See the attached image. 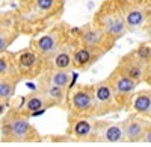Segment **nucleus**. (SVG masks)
<instances>
[{
  "mask_svg": "<svg viewBox=\"0 0 151 147\" xmlns=\"http://www.w3.org/2000/svg\"><path fill=\"white\" fill-rule=\"evenodd\" d=\"M0 140L3 143H40L42 138L27 117L12 108L0 121Z\"/></svg>",
  "mask_w": 151,
  "mask_h": 147,
  "instance_id": "f257e3e1",
  "label": "nucleus"
},
{
  "mask_svg": "<svg viewBox=\"0 0 151 147\" xmlns=\"http://www.w3.org/2000/svg\"><path fill=\"white\" fill-rule=\"evenodd\" d=\"M94 24H97L106 35H109L115 41L124 36L129 30L122 15L119 0H109L107 3H104L101 9L97 12Z\"/></svg>",
  "mask_w": 151,
  "mask_h": 147,
  "instance_id": "f03ea898",
  "label": "nucleus"
},
{
  "mask_svg": "<svg viewBox=\"0 0 151 147\" xmlns=\"http://www.w3.org/2000/svg\"><path fill=\"white\" fill-rule=\"evenodd\" d=\"M68 109L71 115L76 117H94L95 99H94V85H79L68 91L67 96Z\"/></svg>",
  "mask_w": 151,
  "mask_h": 147,
  "instance_id": "7ed1b4c3",
  "label": "nucleus"
},
{
  "mask_svg": "<svg viewBox=\"0 0 151 147\" xmlns=\"http://www.w3.org/2000/svg\"><path fill=\"white\" fill-rule=\"evenodd\" d=\"M94 99H95L94 117H101L122 109L107 79L100 80L94 85Z\"/></svg>",
  "mask_w": 151,
  "mask_h": 147,
  "instance_id": "20e7f679",
  "label": "nucleus"
},
{
  "mask_svg": "<svg viewBox=\"0 0 151 147\" xmlns=\"http://www.w3.org/2000/svg\"><path fill=\"white\" fill-rule=\"evenodd\" d=\"M107 80L110 83L113 93H115L121 108L130 106L132 105V99H133V94H134V90H136V87L139 83H137L136 80H133L132 77H129L127 75H124L118 67L109 75Z\"/></svg>",
  "mask_w": 151,
  "mask_h": 147,
  "instance_id": "39448f33",
  "label": "nucleus"
},
{
  "mask_svg": "<svg viewBox=\"0 0 151 147\" xmlns=\"http://www.w3.org/2000/svg\"><path fill=\"white\" fill-rule=\"evenodd\" d=\"M44 59L33 47L23 49L15 55V65L21 77H36L44 71Z\"/></svg>",
  "mask_w": 151,
  "mask_h": 147,
  "instance_id": "423d86ee",
  "label": "nucleus"
},
{
  "mask_svg": "<svg viewBox=\"0 0 151 147\" xmlns=\"http://www.w3.org/2000/svg\"><path fill=\"white\" fill-rule=\"evenodd\" d=\"M79 41L82 43V46H85L88 49H92V50H95L100 55H103L107 50H110L113 47V44H115V40H112L109 35H106L94 23L82 28V33L79 36Z\"/></svg>",
  "mask_w": 151,
  "mask_h": 147,
  "instance_id": "0eeeda50",
  "label": "nucleus"
},
{
  "mask_svg": "<svg viewBox=\"0 0 151 147\" xmlns=\"http://www.w3.org/2000/svg\"><path fill=\"white\" fill-rule=\"evenodd\" d=\"M64 30L55 28L53 30L47 32L45 35H42L41 38H38L36 41L32 43V47L40 53L42 58H45V62L52 58L55 53H58L62 47L65 46L64 43Z\"/></svg>",
  "mask_w": 151,
  "mask_h": 147,
  "instance_id": "6e6552de",
  "label": "nucleus"
},
{
  "mask_svg": "<svg viewBox=\"0 0 151 147\" xmlns=\"http://www.w3.org/2000/svg\"><path fill=\"white\" fill-rule=\"evenodd\" d=\"M92 141H103V143L125 141L122 123L94 121V137H92Z\"/></svg>",
  "mask_w": 151,
  "mask_h": 147,
  "instance_id": "1a4fd4ad",
  "label": "nucleus"
},
{
  "mask_svg": "<svg viewBox=\"0 0 151 147\" xmlns=\"http://www.w3.org/2000/svg\"><path fill=\"white\" fill-rule=\"evenodd\" d=\"M121 9H122V15L125 20V24L130 30L139 29L144 26V23L147 20V12L142 8V5L134 3L132 0H119Z\"/></svg>",
  "mask_w": 151,
  "mask_h": 147,
  "instance_id": "9d476101",
  "label": "nucleus"
},
{
  "mask_svg": "<svg viewBox=\"0 0 151 147\" xmlns=\"http://www.w3.org/2000/svg\"><path fill=\"white\" fill-rule=\"evenodd\" d=\"M150 126V123L147 121V118L137 115V114H132L122 121V127H124V135H125V141L130 143H137L142 141L147 127Z\"/></svg>",
  "mask_w": 151,
  "mask_h": 147,
  "instance_id": "9b49d317",
  "label": "nucleus"
},
{
  "mask_svg": "<svg viewBox=\"0 0 151 147\" xmlns=\"http://www.w3.org/2000/svg\"><path fill=\"white\" fill-rule=\"evenodd\" d=\"M68 135L74 137L77 141H92L94 137V121L88 117L70 115Z\"/></svg>",
  "mask_w": 151,
  "mask_h": 147,
  "instance_id": "f8f14e48",
  "label": "nucleus"
},
{
  "mask_svg": "<svg viewBox=\"0 0 151 147\" xmlns=\"http://www.w3.org/2000/svg\"><path fill=\"white\" fill-rule=\"evenodd\" d=\"M118 68L124 73V75H127L129 77H132L137 83H141L144 80V76H145L147 64H144L133 52H130V53H127L125 56L121 58Z\"/></svg>",
  "mask_w": 151,
  "mask_h": 147,
  "instance_id": "ddd939ff",
  "label": "nucleus"
},
{
  "mask_svg": "<svg viewBox=\"0 0 151 147\" xmlns=\"http://www.w3.org/2000/svg\"><path fill=\"white\" fill-rule=\"evenodd\" d=\"M132 111L144 118H151V90H142L133 94Z\"/></svg>",
  "mask_w": 151,
  "mask_h": 147,
  "instance_id": "4468645a",
  "label": "nucleus"
},
{
  "mask_svg": "<svg viewBox=\"0 0 151 147\" xmlns=\"http://www.w3.org/2000/svg\"><path fill=\"white\" fill-rule=\"evenodd\" d=\"M101 56L100 53H97L92 49H88L85 46L76 47L73 52V67L77 70H85L91 64H94L95 61Z\"/></svg>",
  "mask_w": 151,
  "mask_h": 147,
  "instance_id": "2eb2a0df",
  "label": "nucleus"
},
{
  "mask_svg": "<svg viewBox=\"0 0 151 147\" xmlns=\"http://www.w3.org/2000/svg\"><path fill=\"white\" fill-rule=\"evenodd\" d=\"M48 108H52V106L48 105V102L44 97V94L40 90H36L35 93L26 96V102H24V106L20 109V112L24 117L29 118V117H32L33 112L41 111V109H48Z\"/></svg>",
  "mask_w": 151,
  "mask_h": 147,
  "instance_id": "dca6fc26",
  "label": "nucleus"
},
{
  "mask_svg": "<svg viewBox=\"0 0 151 147\" xmlns=\"http://www.w3.org/2000/svg\"><path fill=\"white\" fill-rule=\"evenodd\" d=\"M40 90L44 97L47 99L48 105L50 106H62L64 105V100L67 99V93H65V88L62 87H58V85H52V83H47V82H42L40 83Z\"/></svg>",
  "mask_w": 151,
  "mask_h": 147,
  "instance_id": "f3484780",
  "label": "nucleus"
},
{
  "mask_svg": "<svg viewBox=\"0 0 151 147\" xmlns=\"http://www.w3.org/2000/svg\"><path fill=\"white\" fill-rule=\"evenodd\" d=\"M73 52L68 47H62L58 53H55L50 58V64L52 68L50 70H70L73 67Z\"/></svg>",
  "mask_w": 151,
  "mask_h": 147,
  "instance_id": "a211bd4d",
  "label": "nucleus"
},
{
  "mask_svg": "<svg viewBox=\"0 0 151 147\" xmlns=\"http://www.w3.org/2000/svg\"><path fill=\"white\" fill-rule=\"evenodd\" d=\"M70 80H73V75L68 70H47V76H44L42 82L58 85L62 88H70Z\"/></svg>",
  "mask_w": 151,
  "mask_h": 147,
  "instance_id": "6ab92c4d",
  "label": "nucleus"
},
{
  "mask_svg": "<svg viewBox=\"0 0 151 147\" xmlns=\"http://www.w3.org/2000/svg\"><path fill=\"white\" fill-rule=\"evenodd\" d=\"M20 79H21L20 75L0 77V103H6L11 97L14 96Z\"/></svg>",
  "mask_w": 151,
  "mask_h": 147,
  "instance_id": "aec40b11",
  "label": "nucleus"
},
{
  "mask_svg": "<svg viewBox=\"0 0 151 147\" xmlns=\"http://www.w3.org/2000/svg\"><path fill=\"white\" fill-rule=\"evenodd\" d=\"M18 32L9 21H0V55L6 52V49L15 41Z\"/></svg>",
  "mask_w": 151,
  "mask_h": 147,
  "instance_id": "412c9836",
  "label": "nucleus"
},
{
  "mask_svg": "<svg viewBox=\"0 0 151 147\" xmlns=\"http://www.w3.org/2000/svg\"><path fill=\"white\" fill-rule=\"evenodd\" d=\"M14 75H18V70L15 65V55L5 52L0 55V77L14 76Z\"/></svg>",
  "mask_w": 151,
  "mask_h": 147,
  "instance_id": "4be33fe9",
  "label": "nucleus"
},
{
  "mask_svg": "<svg viewBox=\"0 0 151 147\" xmlns=\"http://www.w3.org/2000/svg\"><path fill=\"white\" fill-rule=\"evenodd\" d=\"M133 53L139 58L144 64H150L151 62V46L150 44H147V43H142V44H139L134 50H133Z\"/></svg>",
  "mask_w": 151,
  "mask_h": 147,
  "instance_id": "5701e85b",
  "label": "nucleus"
},
{
  "mask_svg": "<svg viewBox=\"0 0 151 147\" xmlns=\"http://www.w3.org/2000/svg\"><path fill=\"white\" fill-rule=\"evenodd\" d=\"M55 5V0H36V8L40 11H50Z\"/></svg>",
  "mask_w": 151,
  "mask_h": 147,
  "instance_id": "b1692460",
  "label": "nucleus"
},
{
  "mask_svg": "<svg viewBox=\"0 0 151 147\" xmlns=\"http://www.w3.org/2000/svg\"><path fill=\"white\" fill-rule=\"evenodd\" d=\"M144 82H147L150 87H151V62L147 65V70H145V76H144Z\"/></svg>",
  "mask_w": 151,
  "mask_h": 147,
  "instance_id": "393cba45",
  "label": "nucleus"
},
{
  "mask_svg": "<svg viewBox=\"0 0 151 147\" xmlns=\"http://www.w3.org/2000/svg\"><path fill=\"white\" fill-rule=\"evenodd\" d=\"M142 141H144V143H151V123H150V126L147 127V132H145Z\"/></svg>",
  "mask_w": 151,
  "mask_h": 147,
  "instance_id": "a878e982",
  "label": "nucleus"
},
{
  "mask_svg": "<svg viewBox=\"0 0 151 147\" xmlns=\"http://www.w3.org/2000/svg\"><path fill=\"white\" fill-rule=\"evenodd\" d=\"M6 106H8L6 103H0V115L3 114V111H5V109H6Z\"/></svg>",
  "mask_w": 151,
  "mask_h": 147,
  "instance_id": "bb28decb",
  "label": "nucleus"
},
{
  "mask_svg": "<svg viewBox=\"0 0 151 147\" xmlns=\"http://www.w3.org/2000/svg\"><path fill=\"white\" fill-rule=\"evenodd\" d=\"M148 2H150V3H151V0H148Z\"/></svg>",
  "mask_w": 151,
  "mask_h": 147,
  "instance_id": "cd10ccee",
  "label": "nucleus"
}]
</instances>
